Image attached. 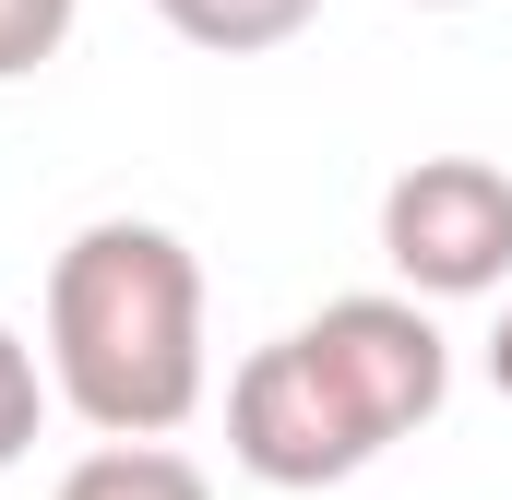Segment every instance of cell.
I'll return each mask as SVG.
<instances>
[{
  "label": "cell",
  "instance_id": "obj_4",
  "mask_svg": "<svg viewBox=\"0 0 512 500\" xmlns=\"http://www.w3.org/2000/svg\"><path fill=\"white\" fill-rule=\"evenodd\" d=\"M310 12L322 0H155V24L191 36V48H215V60H262V48L310 36Z\"/></svg>",
  "mask_w": 512,
  "mask_h": 500
},
{
  "label": "cell",
  "instance_id": "obj_1",
  "mask_svg": "<svg viewBox=\"0 0 512 500\" xmlns=\"http://www.w3.org/2000/svg\"><path fill=\"white\" fill-rule=\"evenodd\" d=\"M453 393V346L417 298H322L227 381V453L262 489H346Z\"/></svg>",
  "mask_w": 512,
  "mask_h": 500
},
{
  "label": "cell",
  "instance_id": "obj_5",
  "mask_svg": "<svg viewBox=\"0 0 512 500\" xmlns=\"http://www.w3.org/2000/svg\"><path fill=\"white\" fill-rule=\"evenodd\" d=\"M60 500H215L203 489V465L191 453H167V441H108V453H84Z\"/></svg>",
  "mask_w": 512,
  "mask_h": 500
},
{
  "label": "cell",
  "instance_id": "obj_7",
  "mask_svg": "<svg viewBox=\"0 0 512 500\" xmlns=\"http://www.w3.org/2000/svg\"><path fill=\"white\" fill-rule=\"evenodd\" d=\"M36 417H48V370H36V346L0 322V477L36 453Z\"/></svg>",
  "mask_w": 512,
  "mask_h": 500
},
{
  "label": "cell",
  "instance_id": "obj_3",
  "mask_svg": "<svg viewBox=\"0 0 512 500\" xmlns=\"http://www.w3.org/2000/svg\"><path fill=\"white\" fill-rule=\"evenodd\" d=\"M382 262L405 274V298H501L512 286V167L417 155L382 191Z\"/></svg>",
  "mask_w": 512,
  "mask_h": 500
},
{
  "label": "cell",
  "instance_id": "obj_8",
  "mask_svg": "<svg viewBox=\"0 0 512 500\" xmlns=\"http://www.w3.org/2000/svg\"><path fill=\"white\" fill-rule=\"evenodd\" d=\"M489 381L512 393V298H501V322H489Z\"/></svg>",
  "mask_w": 512,
  "mask_h": 500
},
{
  "label": "cell",
  "instance_id": "obj_6",
  "mask_svg": "<svg viewBox=\"0 0 512 500\" xmlns=\"http://www.w3.org/2000/svg\"><path fill=\"white\" fill-rule=\"evenodd\" d=\"M72 24H84V0H0V84L48 72L72 48Z\"/></svg>",
  "mask_w": 512,
  "mask_h": 500
},
{
  "label": "cell",
  "instance_id": "obj_9",
  "mask_svg": "<svg viewBox=\"0 0 512 500\" xmlns=\"http://www.w3.org/2000/svg\"><path fill=\"white\" fill-rule=\"evenodd\" d=\"M417 12H477V0H417Z\"/></svg>",
  "mask_w": 512,
  "mask_h": 500
},
{
  "label": "cell",
  "instance_id": "obj_2",
  "mask_svg": "<svg viewBox=\"0 0 512 500\" xmlns=\"http://www.w3.org/2000/svg\"><path fill=\"white\" fill-rule=\"evenodd\" d=\"M48 393L96 441H167L203 405V262L155 215H96L48 262Z\"/></svg>",
  "mask_w": 512,
  "mask_h": 500
}]
</instances>
